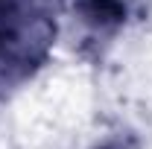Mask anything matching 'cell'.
<instances>
[{"label": "cell", "instance_id": "cell-1", "mask_svg": "<svg viewBox=\"0 0 152 149\" xmlns=\"http://www.w3.org/2000/svg\"><path fill=\"white\" fill-rule=\"evenodd\" d=\"M70 9L94 32H114L126 20V3L123 0H70Z\"/></svg>", "mask_w": 152, "mask_h": 149}, {"label": "cell", "instance_id": "cell-2", "mask_svg": "<svg viewBox=\"0 0 152 149\" xmlns=\"http://www.w3.org/2000/svg\"><path fill=\"white\" fill-rule=\"evenodd\" d=\"M96 149H137V140L129 137V134H117V137H111V140L99 143Z\"/></svg>", "mask_w": 152, "mask_h": 149}]
</instances>
